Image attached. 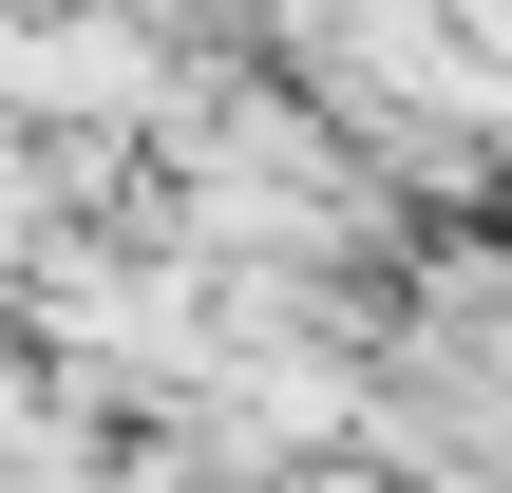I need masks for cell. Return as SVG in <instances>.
I'll use <instances>...</instances> for the list:
<instances>
[{"mask_svg":"<svg viewBox=\"0 0 512 493\" xmlns=\"http://www.w3.org/2000/svg\"><path fill=\"white\" fill-rule=\"evenodd\" d=\"M133 493H209V475H171V456H152V475H133Z\"/></svg>","mask_w":512,"mask_h":493,"instance_id":"obj_1","label":"cell"}]
</instances>
